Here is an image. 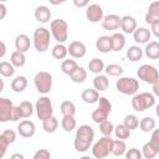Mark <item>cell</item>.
Masks as SVG:
<instances>
[{
  "label": "cell",
  "mask_w": 159,
  "mask_h": 159,
  "mask_svg": "<svg viewBox=\"0 0 159 159\" xmlns=\"http://www.w3.org/2000/svg\"><path fill=\"white\" fill-rule=\"evenodd\" d=\"M0 46H1V52H0V57L2 58V57L5 56V52H6V46H5V42H4V41H1V42H0Z\"/></svg>",
  "instance_id": "obj_56"
},
{
  "label": "cell",
  "mask_w": 159,
  "mask_h": 159,
  "mask_svg": "<svg viewBox=\"0 0 159 159\" xmlns=\"http://www.w3.org/2000/svg\"><path fill=\"white\" fill-rule=\"evenodd\" d=\"M125 152H127V145H125L124 140H120V139L113 140V147H112V154L113 155L120 157V155L125 154Z\"/></svg>",
  "instance_id": "obj_34"
},
{
  "label": "cell",
  "mask_w": 159,
  "mask_h": 159,
  "mask_svg": "<svg viewBox=\"0 0 159 159\" xmlns=\"http://www.w3.org/2000/svg\"><path fill=\"white\" fill-rule=\"evenodd\" d=\"M106 66H104V62L103 60L98 58V57H94L92 58L89 62H88V70L92 72V73H96V75H101L102 71H104Z\"/></svg>",
  "instance_id": "obj_27"
},
{
  "label": "cell",
  "mask_w": 159,
  "mask_h": 159,
  "mask_svg": "<svg viewBox=\"0 0 159 159\" xmlns=\"http://www.w3.org/2000/svg\"><path fill=\"white\" fill-rule=\"evenodd\" d=\"M60 111L63 116H73L76 114V106L71 101H63L60 106Z\"/></svg>",
  "instance_id": "obj_36"
},
{
  "label": "cell",
  "mask_w": 159,
  "mask_h": 159,
  "mask_svg": "<svg viewBox=\"0 0 159 159\" xmlns=\"http://www.w3.org/2000/svg\"><path fill=\"white\" fill-rule=\"evenodd\" d=\"M26 87H27V78L25 76H16L11 81V89L16 93H20V92L25 91Z\"/></svg>",
  "instance_id": "obj_24"
},
{
  "label": "cell",
  "mask_w": 159,
  "mask_h": 159,
  "mask_svg": "<svg viewBox=\"0 0 159 159\" xmlns=\"http://www.w3.org/2000/svg\"><path fill=\"white\" fill-rule=\"evenodd\" d=\"M61 125H62V129L65 132H72L76 128L77 122H76L73 116H63V118L61 120Z\"/></svg>",
  "instance_id": "obj_32"
},
{
  "label": "cell",
  "mask_w": 159,
  "mask_h": 159,
  "mask_svg": "<svg viewBox=\"0 0 159 159\" xmlns=\"http://www.w3.org/2000/svg\"><path fill=\"white\" fill-rule=\"evenodd\" d=\"M0 11H1V14H0V19H4L5 17V15H6V6H5V4H0Z\"/></svg>",
  "instance_id": "obj_55"
},
{
  "label": "cell",
  "mask_w": 159,
  "mask_h": 159,
  "mask_svg": "<svg viewBox=\"0 0 159 159\" xmlns=\"http://www.w3.org/2000/svg\"><path fill=\"white\" fill-rule=\"evenodd\" d=\"M139 119H138V117L137 116H134V114H128V116H125L124 117V122H123V124L132 132L133 129H137L138 127H139Z\"/></svg>",
  "instance_id": "obj_40"
},
{
  "label": "cell",
  "mask_w": 159,
  "mask_h": 159,
  "mask_svg": "<svg viewBox=\"0 0 159 159\" xmlns=\"http://www.w3.org/2000/svg\"><path fill=\"white\" fill-rule=\"evenodd\" d=\"M50 31L58 43H63L68 39V24L63 19H55L50 24Z\"/></svg>",
  "instance_id": "obj_2"
},
{
  "label": "cell",
  "mask_w": 159,
  "mask_h": 159,
  "mask_svg": "<svg viewBox=\"0 0 159 159\" xmlns=\"http://www.w3.org/2000/svg\"><path fill=\"white\" fill-rule=\"evenodd\" d=\"M108 86H109V80L106 75H97L93 78V87L96 91L103 92L108 88Z\"/></svg>",
  "instance_id": "obj_23"
},
{
  "label": "cell",
  "mask_w": 159,
  "mask_h": 159,
  "mask_svg": "<svg viewBox=\"0 0 159 159\" xmlns=\"http://www.w3.org/2000/svg\"><path fill=\"white\" fill-rule=\"evenodd\" d=\"M35 132H36V127L32 120L24 119L17 124V133L22 138H31V137H34Z\"/></svg>",
  "instance_id": "obj_12"
},
{
  "label": "cell",
  "mask_w": 159,
  "mask_h": 159,
  "mask_svg": "<svg viewBox=\"0 0 159 159\" xmlns=\"http://www.w3.org/2000/svg\"><path fill=\"white\" fill-rule=\"evenodd\" d=\"M0 137H2L4 139H6V140L9 142V144H12V143L15 142V139H16V133H15L12 129H5V130L0 134Z\"/></svg>",
  "instance_id": "obj_48"
},
{
  "label": "cell",
  "mask_w": 159,
  "mask_h": 159,
  "mask_svg": "<svg viewBox=\"0 0 159 159\" xmlns=\"http://www.w3.org/2000/svg\"><path fill=\"white\" fill-rule=\"evenodd\" d=\"M10 62L12 63L14 67H22L26 63V56L22 52L14 51L10 56Z\"/></svg>",
  "instance_id": "obj_30"
},
{
  "label": "cell",
  "mask_w": 159,
  "mask_h": 159,
  "mask_svg": "<svg viewBox=\"0 0 159 159\" xmlns=\"http://www.w3.org/2000/svg\"><path fill=\"white\" fill-rule=\"evenodd\" d=\"M73 5L77 6V7H87L89 5V2L87 0H82V1H78V0H73Z\"/></svg>",
  "instance_id": "obj_53"
},
{
  "label": "cell",
  "mask_w": 159,
  "mask_h": 159,
  "mask_svg": "<svg viewBox=\"0 0 159 159\" xmlns=\"http://www.w3.org/2000/svg\"><path fill=\"white\" fill-rule=\"evenodd\" d=\"M19 107H20V112H21L22 118H29V117H31L32 113H34V111H35L34 104H32L30 101H22V102L19 104Z\"/></svg>",
  "instance_id": "obj_37"
},
{
  "label": "cell",
  "mask_w": 159,
  "mask_h": 159,
  "mask_svg": "<svg viewBox=\"0 0 159 159\" xmlns=\"http://www.w3.org/2000/svg\"><path fill=\"white\" fill-rule=\"evenodd\" d=\"M120 29L124 34H134L137 30V20L130 15H124L120 17Z\"/></svg>",
  "instance_id": "obj_15"
},
{
  "label": "cell",
  "mask_w": 159,
  "mask_h": 159,
  "mask_svg": "<svg viewBox=\"0 0 159 159\" xmlns=\"http://www.w3.org/2000/svg\"><path fill=\"white\" fill-rule=\"evenodd\" d=\"M0 73H1L2 77H11L15 73V67L12 66L11 62L1 61V63H0Z\"/></svg>",
  "instance_id": "obj_38"
},
{
  "label": "cell",
  "mask_w": 159,
  "mask_h": 159,
  "mask_svg": "<svg viewBox=\"0 0 159 159\" xmlns=\"http://www.w3.org/2000/svg\"><path fill=\"white\" fill-rule=\"evenodd\" d=\"M94 139V130L91 125L88 124H82L78 127V129L76 130V135H75V140H73V147L77 152H87L89 149V147L92 145Z\"/></svg>",
  "instance_id": "obj_1"
},
{
  "label": "cell",
  "mask_w": 159,
  "mask_h": 159,
  "mask_svg": "<svg viewBox=\"0 0 159 159\" xmlns=\"http://www.w3.org/2000/svg\"><path fill=\"white\" fill-rule=\"evenodd\" d=\"M104 71H106V73H107L108 76L119 77V76H122V73H123V67L119 66V65H117V63H109V65L106 66Z\"/></svg>",
  "instance_id": "obj_39"
},
{
  "label": "cell",
  "mask_w": 159,
  "mask_h": 159,
  "mask_svg": "<svg viewBox=\"0 0 159 159\" xmlns=\"http://www.w3.org/2000/svg\"><path fill=\"white\" fill-rule=\"evenodd\" d=\"M35 19L39 22H42V24L48 22L50 19H51V10L45 5L37 6L36 10H35Z\"/></svg>",
  "instance_id": "obj_20"
},
{
  "label": "cell",
  "mask_w": 159,
  "mask_h": 159,
  "mask_svg": "<svg viewBox=\"0 0 159 159\" xmlns=\"http://www.w3.org/2000/svg\"><path fill=\"white\" fill-rule=\"evenodd\" d=\"M51 31L46 27H37L34 31V47L39 52H46L50 46Z\"/></svg>",
  "instance_id": "obj_5"
},
{
  "label": "cell",
  "mask_w": 159,
  "mask_h": 159,
  "mask_svg": "<svg viewBox=\"0 0 159 159\" xmlns=\"http://www.w3.org/2000/svg\"><path fill=\"white\" fill-rule=\"evenodd\" d=\"M137 76L139 77V80H142L143 82L149 83V84H154L157 81H159V72H158V70L154 66L148 65V63H144V65H142L138 68Z\"/></svg>",
  "instance_id": "obj_9"
},
{
  "label": "cell",
  "mask_w": 159,
  "mask_h": 159,
  "mask_svg": "<svg viewBox=\"0 0 159 159\" xmlns=\"http://www.w3.org/2000/svg\"><path fill=\"white\" fill-rule=\"evenodd\" d=\"M52 57L56 60H65L66 56L68 55V47H66L63 43H57L52 47Z\"/></svg>",
  "instance_id": "obj_26"
},
{
  "label": "cell",
  "mask_w": 159,
  "mask_h": 159,
  "mask_svg": "<svg viewBox=\"0 0 159 159\" xmlns=\"http://www.w3.org/2000/svg\"><path fill=\"white\" fill-rule=\"evenodd\" d=\"M99 130L103 134V137H111V134L114 132V125L111 120H104L99 124Z\"/></svg>",
  "instance_id": "obj_43"
},
{
  "label": "cell",
  "mask_w": 159,
  "mask_h": 159,
  "mask_svg": "<svg viewBox=\"0 0 159 159\" xmlns=\"http://www.w3.org/2000/svg\"><path fill=\"white\" fill-rule=\"evenodd\" d=\"M35 111L36 116L40 120H46L53 116V108H52V102L47 96L40 97L36 103H35Z\"/></svg>",
  "instance_id": "obj_6"
},
{
  "label": "cell",
  "mask_w": 159,
  "mask_h": 159,
  "mask_svg": "<svg viewBox=\"0 0 159 159\" xmlns=\"http://www.w3.org/2000/svg\"><path fill=\"white\" fill-rule=\"evenodd\" d=\"M70 78L72 80V82L75 83H83L86 80H87V72L83 67L78 66V68L70 76Z\"/></svg>",
  "instance_id": "obj_35"
},
{
  "label": "cell",
  "mask_w": 159,
  "mask_h": 159,
  "mask_svg": "<svg viewBox=\"0 0 159 159\" xmlns=\"http://www.w3.org/2000/svg\"><path fill=\"white\" fill-rule=\"evenodd\" d=\"M153 94L159 97V81H157L154 84H153Z\"/></svg>",
  "instance_id": "obj_54"
},
{
  "label": "cell",
  "mask_w": 159,
  "mask_h": 159,
  "mask_svg": "<svg viewBox=\"0 0 159 159\" xmlns=\"http://www.w3.org/2000/svg\"><path fill=\"white\" fill-rule=\"evenodd\" d=\"M149 144L152 145V148L157 153H159V128L154 129L152 132V135H150V139H149Z\"/></svg>",
  "instance_id": "obj_45"
},
{
  "label": "cell",
  "mask_w": 159,
  "mask_h": 159,
  "mask_svg": "<svg viewBox=\"0 0 159 159\" xmlns=\"http://www.w3.org/2000/svg\"><path fill=\"white\" fill-rule=\"evenodd\" d=\"M102 27L104 30H111V31L119 29L120 27V17L116 14L106 15L102 20Z\"/></svg>",
  "instance_id": "obj_14"
},
{
  "label": "cell",
  "mask_w": 159,
  "mask_h": 159,
  "mask_svg": "<svg viewBox=\"0 0 159 159\" xmlns=\"http://www.w3.org/2000/svg\"><path fill=\"white\" fill-rule=\"evenodd\" d=\"M143 57V50L139 47V46H130L128 50H127V58L132 62H137L139 60H142Z\"/></svg>",
  "instance_id": "obj_28"
},
{
  "label": "cell",
  "mask_w": 159,
  "mask_h": 159,
  "mask_svg": "<svg viewBox=\"0 0 159 159\" xmlns=\"http://www.w3.org/2000/svg\"><path fill=\"white\" fill-rule=\"evenodd\" d=\"M10 159H25V157H24V154H21V153H14V154L10 157Z\"/></svg>",
  "instance_id": "obj_57"
},
{
  "label": "cell",
  "mask_w": 159,
  "mask_h": 159,
  "mask_svg": "<svg viewBox=\"0 0 159 159\" xmlns=\"http://www.w3.org/2000/svg\"><path fill=\"white\" fill-rule=\"evenodd\" d=\"M92 120L94 122V123H98V124H101L102 122H104V120H107V118H108V113L107 112H104V111H102L101 108H97V109H94L93 112H92Z\"/></svg>",
  "instance_id": "obj_42"
},
{
  "label": "cell",
  "mask_w": 159,
  "mask_h": 159,
  "mask_svg": "<svg viewBox=\"0 0 159 159\" xmlns=\"http://www.w3.org/2000/svg\"><path fill=\"white\" fill-rule=\"evenodd\" d=\"M86 17L89 22H99L103 20V9L98 4H91L86 7Z\"/></svg>",
  "instance_id": "obj_11"
},
{
  "label": "cell",
  "mask_w": 159,
  "mask_h": 159,
  "mask_svg": "<svg viewBox=\"0 0 159 159\" xmlns=\"http://www.w3.org/2000/svg\"><path fill=\"white\" fill-rule=\"evenodd\" d=\"M14 107L15 106L12 104V102L9 98H6V97L0 98V122L5 123V122L11 120Z\"/></svg>",
  "instance_id": "obj_10"
},
{
  "label": "cell",
  "mask_w": 159,
  "mask_h": 159,
  "mask_svg": "<svg viewBox=\"0 0 159 159\" xmlns=\"http://www.w3.org/2000/svg\"><path fill=\"white\" fill-rule=\"evenodd\" d=\"M96 47L102 53H107V52L112 51V37L107 36V35L99 36L96 41Z\"/></svg>",
  "instance_id": "obj_18"
},
{
  "label": "cell",
  "mask_w": 159,
  "mask_h": 159,
  "mask_svg": "<svg viewBox=\"0 0 159 159\" xmlns=\"http://www.w3.org/2000/svg\"><path fill=\"white\" fill-rule=\"evenodd\" d=\"M98 108H101L102 111L107 112L108 114L112 112V103L109 102L108 98L106 97H99V101H98Z\"/></svg>",
  "instance_id": "obj_46"
},
{
  "label": "cell",
  "mask_w": 159,
  "mask_h": 159,
  "mask_svg": "<svg viewBox=\"0 0 159 159\" xmlns=\"http://www.w3.org/2000/svg\"><path fill=\"white\" fill-rule=\"evenodd\" d=\"M142 152L137 148H130L125 152V159H142Z\"/></svg>",
  "instance_id": "obj_47"
},
{
  "label": "cell",
  "mask_w": 159,
  "mask_h": 159,
  "mask_svg": "<svg viewBox=\"0 0 159 159\" xmlns=\"http://www.w3.org/2000/svg\"><path fill=\"white\" fill-rule=\"evenodd\" d=\"M57 127H58V120L53 116L42 122V128L46 133H55L57 130Z\"/></svg>",
  "instance_id": "obj_33"
},
{
  "label": "cell",
  "mask_w": 159,
  "mask_h": 159,
  "mask_svg": "<svg viewBox=\"0 0 159 159\" xmlns=\"http://www.w3.org/2000/svg\"><path fill=\"white\" fill-rule=\"evenodd\" d=\"M112 51H120L125 46V37L120 32H114L112 36Z\"/></svg>",
  "instance_id": "obj_25"
},
{
  "label": "cell",
  "mask_w": 159,
  "mask_h": 159,
  "mask_svg": "<svg viewBox=\"0 0 159 159\" xmlns=\"http://www.w3.org/2000/svg\"><path fill=\"white\" fill-rule=\"evenodd\" d=\"M34 83H35L36 89L40 93L47 94L52 88V75L46 71H40L35 75Z\"/></svg>",
  "instance_id": "obj_8"
},
{
  "label": "cell",
  "mask_w": 159,
  "mask_h": 159,
  "mask_svg": "<svg viewBox=\"0 0 159 159\" xmlns=\"http://www.w3.org/2000/svg\"><path fill=\"white\" fill-rule=\"evenodd\" d=\"M113 139L111 137H102L99 138L92 147V154L96 159H104L109 154H112Z\"/></svg>",
  "instance_id": "obj_4"
},
{
  "label": "cell",
  "mask_w": 159,
  "mask_h": 159,
  "mask_svg": "<svg viewBox=\"0 0 159 159\" xmlns=\"http://www.w3.org/2000/svg\"><path fill=\"white\" fill-rule=\"evenodd\" d=\"M80 159H92L91 157H87V155H83L82 158H80Z\"/></svg>",
  "instance_id": "obj_59"
},
{
  "label": "cell",
  "mask_w": 159,
  "mask_h": 159,
  "mask_svg": "<svg viewBox=\"0 0 159 159\" xmlns=\"http://www.w3.org/2000/svg\"><path fill=\"white\" fill-rule=\"evenodd\" d=\"M77 68H78V65H77V62L75 60H63L61 62V71L65 75L71 76Z\"/></svg>",
  "instance_id": "obj_29"
},
{
  "label": "cell",
  "mask_w": 159,
  "mask_h": 159,
  "mask_svg": "<svg viewBox=\"0 0 159 159\" xmlns=\"http://www.w3.org/2000/svg\"><path fill=\"white\" fill-rule=\"evenodd\" d=\"M22 116H21V112H20V107L19 106H15L14 107V111H12V117H11V120L15 122V120H19L21 119Z\"/></svg>",
  "instance_id": "obj_51"
},
{
  "label": "cell",
  "mask_w": 159,
  "mask_h": 159,
  "mask_svg": "<svg viewBox=\"0 0 159 159\" xmlns=\"http://www.w3.org/2000/svg\"><path fill=\"white\" fill-rule=\"evenodd\" d=\"M30 46H31V41H30V37L25 34H20L16 36L15 39V48L16 51L19 52H27L30 50Z\"/></svg>",
  "instance_id": "obj_16"
},
{
  "label": "cell",
  "mask_w": 159,
  "mask_h": 159,
  "mask_svg": "<svg viewBox=\"0 0 159 159\" xmlns=\"http://www.w3.org/2000/svg\"><path fill=\"white\" fill-rule=\"evenodd\" d=\"M154 104H155V97L149 92L137 93L132 98V107L137 112H144L148 108H152Z\"/></svg>",
  "instance_id": "obj_3"
},
{
  "label": "cell",
  "mask_w": 159,
  "mask_h": 159,
  "mask_svg": "<svg viewBox=\"0 0 159 159\" xmlns=\"http://www.w3.org/2000/svg\"><path fill=\"white\" fill-rule=\"evenodd\" d=\"M144 52H145V56L148 58H150V60L159 58V42H157V41H149L145 45Z\"/></svg>",
  "instance_id": "obj_22"
},
{
  "label": "cell",
  "mask_w": 159,
  "mask_h": 159,
  "mask_svg": "<svg viewBox=\"0 0 159 159\" xmlns=\"http://www.w3.org/2000/svg\"><path fill=\"white\" fill-rule=\"evenodd\" d=\"M81 98L83 102L88 104H93L99 101V92L96 91L94 88H87L81 93Z\"/></svg>",
  "instance_id": "obj_21"
},
{
  "label": "cell",
  "mask_w": 159,
  "mask_h": 159,
  "mask_svg": "<svg viewBox=\"0 0 159 159\" xmlns=\"http://www.w3.org/2000/svg\"><path fill=\"white\" fill-rule=\"evenodd\" d=\"M68 53L73 58H82L87 53V47L82 41H72L68 46Z\"/></svg>",
  "instance_id": "obj_13"
},
{
  "label": "cell",
  "mask_w": 159,
  "mask_h": 159,
  "mask_svg": "<svg viewBox=\"0 0 159 159\" xmlns=\"http://www.w3.org/2000/svg\"><path fill=\"white\" fill-rule=\"evenodd\" d=\"M139 127L144 133H149L153 132L155 129V119H153L152 117H144L140 119L139 122Z\"/></svg>",
  "instance_id": "obj_31"
},
{
  "label": "cell",
  "mask_w": 159,
  "mask_h": 159,
  "mask_svg": "<svg viewBox=\"0 0 159 159\" xmlns=\"http://www.w3.org/2000/svg\"><path fill=\"white\" fill-rule=\"evenodd\" d=\"M114 134L118 139L120 140H124V139H128L129 135H130V130L124 125V124H118L117 127H114Z\"/></svg>",
  "instance_id": "obj_41"
},
{
  "label": "cell",
  "mask_w": 159,
  "mask_h": 159,
  "mask_svg": "<svg viewBox=\"0 0 159 159\" xmlns=\"http://www.w3.org/2000/svg\"><path fill=\"white\" fill-rule=\"evenodd\" d=\"M32 159H51V154L47 149H39L34 154Z\"/></svg>",
  "instance_id": "obj_49"
},
{
  "label": "cell",
  "mask_w": 159,
  "mask_h": 159,
  "mask_svg": "<svg viewBox=\"0 0 159 159\" xmlns=\"http://www.w3.org/2000/svg\"><path fill=\"white\" fill-rule=\"evenodd\" d=\"M150 32H152L155 37H159V20L154 21V22L150 25Z\"/></svg>",
  "instance_id": "obj_52"
},
{
  "label": "cell",
  "mask_w": 159,
  "mask_h": 159,
  "mask_svg": "<svg viewBox=\"0 0 159 159\" xmlns=\"http://www.w3.org/2000/svg\"><path fill=\"white\" fill-rule=\"evenodd\" d=\"M9 145H10L9 142H7L6 139H4L2 137H0V149H1L0 157H1V158H4V155H5V153H6V149H7Z\"/></svg>",
  "instance_id": "obj_50"
},
{
  "label": "cell",
  "mask_w": 159,
  "mask_h": 159,
  "mask_svg": "<svg viewBox=\"0 0 159 159\" xmlns=\"http://www.w3.org/2000/svg\"><path fill=\"white\" fill-rule=\"evenodd\" d=\"M157 154H158V153L152 148V145L149 144V142L143 145V148H142V155H143L145 159H154V158L157 157Z\"/></svg>",
  "instance_id": "obj_44"
},
{
  "label": "cell",
  "mask_w": 159,
  "mask_h": 159,
  "mask_svg": "<svg viewBox=\"0 0 159 159\" xmlns=\"http://www.w3.org/2000/svg\"><path fill=\"white\" fill-rule=\"evenodd\" d=\"M116 87L118 92L125 96H135L139 89V82L133 77H120L117 80Z\"/></svg>",
  "instance_id": "obj_7"
},
{
  "label": "cell",
  "mask_w": 159,
  "mask_h": 159,
  "mask_svg": "<svg viewBox=\"0 0 159 159\" xmlns=\"http://www.w3.org/2000/svg\"><path fill=\"white\" fill-rule=\"evenodd\" d=\"M157 20H159V1H153L150 2L145 14V22L152 25Z\"/></svg>",
  "instance_id": "obj_19"
},
{
  "label": "cell",
  "mask_w": 159,
  "mask_h": 159,
  "mask_svg": "<svg viewBox=\"0 0 159 159\" xmlns=\"http://www.w3.org/2000/svg\"><path fill=\"white\" fill-rule=\"evenodd\" d=\"M155 114L159 117V104H157V107H155Z\"/></svg>",
  "instance_id": "obj_58"
},
{
  "label": "cell",
  "mask_w": 159,
  "mask_h": 159,
  "mask_svg": "<svg viewBox=\"0 0 159 159\" xmlns=\"http://www.w3.org/2000/svg\"><path fill=\"white\" fill-rule=\"evenodd\" d=\"M150 37H152V32L147 27H137V30L133 34V39L137 43H148Z\"/></svg>",
  "instance_id": "obj_17"
}]
</instances>
